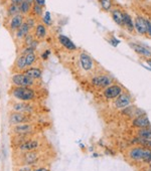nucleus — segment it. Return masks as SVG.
Masks as SVG:
<instances>
[{"label": "nucleus", "mask_w": 151, "mask_h": 171, "mask_svg": "<svg viewBox=\"0 0 151 171\" xmlns=\"http://www.w3.org/2000/svg\"><path fill=\"white\" fill-rule=\"evenodd\" d=\"M9 94L14 99L22 102L34 101L36 98V91L33 88H28V87L12 86L9 91Z\"/></svg>", "instance_id": "nucleus-1"}, {"label": "nucleus", "mask_w": 151, "mask_h": 171, "mask_svg": "<svg viewBox=\"0 0 151 171\" xmlns=\"http://www.w3.org/2000/svg\"><path fill=\"white\" fill-rule=\"evenodd\" d=\"M10 82L12 86L17 87H28V88H33L36 86V81L32 77L26 76L23 72H16L13 74L10 77Z\"/></svg>", "instance_id": "nucleus-2"}, {"label": "nucleus", "mask_w": 151, "mask_h": 171, "mask_svg": "<svg viewBox=\"0 0 151 171\" xmlns=\"http://www.w3.org/2000/svg\"><path fill=\"white\" fill-rule=\"evenodd\" d=\"M130 157L135 161H148L149 162L151 157V150L143 147L134 148L130 152Z\"/></svg>", "instance_id": "nucleus-3"}, {"label": "nucleus", "mask_w": 151, "mask_h": 171, "mask_svg": "<svg viewBox=\"0 0 151 171\" xmlns=\"http://www.w3.org/2000/svg\"><path fill=\"white\" fill-rule=\"evenodd\" d=\"M92 85L98 88H107L113 84V77L107 75H99L92 77Z\"/></svg>", "instance_id": "nucleus-4"}, {"label": "nucleus", "mask_w": 151, "mask_h": 171, "mask_svg": "<svg viewBox=\"0 0 151 171\" xmlns=\"http://www.w3.org/2000/svg\"><path fill=\"white\" fill-rule=\"evenodd\" d=\"M122 88H121L119 85H113L112 84L111 86L107 87L106 89L104 90L103 94H104L105 97L107 99H116L117 97H119L121 94H122Z\"/></svg>", "instance_id": "nucleus-5"}, {"label": "nucleus", "mask_w": 151, "mask_h": 171, "mask_svg": "<svg viewBox=\"0 0 151 171\" xmlns=\"http://www.w3.org/2000/svg\"><path fill=\"white\" fill-rule=\"evenodd\" d=\"M24 16L21 14H17L15 16L11 17L9 20V24H8V30L11 33H15V31L22 25V23L24 22Z\"/></svg>", "instance_id": "nucleus-6"}, {"label": "nucleus", "mask_w": 151, "mask_h": 171, "mask_svg": "<svg viewBox=\"0 0 151 171\" xmlns=\"http://www.w3.org/2000/svg\"><path fill=\"white\" fill-rule=\"evenodd\" d=\"M12 110L13 112H19V113L28 114L33 112L34 107L32 104L27 102H20V103H14L12 105Z\"/></svg>", "instance_id": "nucleus-7"}, {"label": "nucleus", "mask_w": 151, "mask_h": 171, "mask_svg": "<svg viewBox=\"0 0 151 171\" xmlns=\"http://www.w3.org/2000/svg\"><path fill=\"white\" fill-rule=\"evenodd\" d=\"M9 121H10L11 124L13 125H18L22 124V123H27L30 121L29 117L24 113H19V112H13L10 114V117H9Z\"/></svg>", "instance_id": "nucleus-8"}, {"label": "nucleus", "mask_w": 151, "mask_h": 171, "mask_svg": "<svg viewBox=\"0 0 151 171\" xmlns=\"http://www.w3.org/2000/svg\"><path fill=\"white\" fill-rule=\"evenodd\" d=\"M80 63H81V67L84 70L89 72L93 68L94 61L87 52H82L80 54Z\"/></svg>", "instance_id": "nucleus-9"}, {"label": "nucleus", "mask_w": 151, "mask_h": 171, "mask_svg": "<svg viewBox=\"0 0 151 171\" xmlns=\"http://www.w3.org/2000/svg\"><path fill=\"white\" fill-rule=\"evenodd\" d=\"M134 29L139 34L147 33V20L142 16H137L134 20Z\"/></svg>", "instance_id": "nucleus-10"}, {"label": "nucleus", "mask_w": 151, "mask_h": 171, "mask_svg": "<svg viewBox=\"0 0 151 171\" xmlns=\"http://www.w3.org/2000/svg\"><path fill=\"white\" fill-rule=\"evenodd\" d=\"M26 60H25V56L19 54V56L15 60L14 63L12 65V72L14 74L16 72H23L24 70H26Z\"/></svg>", "instance_id": "nucleus-11"}, {"label": "nucleus", "mask_w": 151, "mask_h": 171, "mask_svg": "<svg viewBox=\"0 0 151 171\" xmlns=\"http://www.w3.org/2000/svg\"><path fill=\"white\" fill-rule=\"evenodd\" d=\"M131 104V97L127 93H122L119 97L116 98L115 101V107L117 109H122L125 107L129 106Z\"/></svg>", "instance_id": "nucleus-12"}, {"label": "nucleus", "mask_w": 151, "mask_h": 171, "mask_svg": "<svg viewBox=\"0 0 151 171\" xmlns=\"http://www.w3.org/2000/svg\"><path fill=\"white\" fill-rule=\"evenodd\" d=\"M58 40H59V42L61 43V45H63V46L65 47V49H67L68 51H73L77 49V45H76L67 35H65V34H59L58 36Z\"/></svg>", "instance_id": "nucleus-13"}, {"label": "nucleus", "mask_w": 151, "mask_h": 171, "mask_svg": "<svg viewBox=\"0 0 151 171\" xmlns=\"http://www.w3.org/2000/svg\"><path fill=\"white\" fill-rule=\"evenodd\" d=\"M47 29L44 24L40 23V22L36 24V26L34 27V34H33L35 39L43 40L47 37Z\"/></svg>", "instance_id": "nucleus-14"}, {"label": "nucleus", "mask_w": 151, "mask_h": 171, "mask_svg": "<svg viewBox=\"0 0 151 171\" xmlns=\"http://www.w3.org/2000/svg\"><path fill=\"white\" fill-rule=\"evenodd\" d=\"M23 74H25L26 76L32 77L35 81H40L42 77V70L40 68L36 67H29L26 68V70H24Z\"/></svg>", "instance_id": "nucleus-15"}, {"label": "nucleus", "mask_w": 151, "mask_h": 171, "mask_svg": "<svg viewBox=\"0 0 151 171\" xmlns=\"http://www.w3.org/2000/svg\"><path fill=\"white\" fill-rule=\"evenodd\" d=\"M32 130V126L30 124H27V123H24V124H18L15 125L14 128H13V131L15 132L18 135H24V134H29Z\"/></svg>", "instance_id": "nucleus-16"}, {"label": "nucleus", "mask_w": 151, "mask_h": 171, "mask_svg": "<svg viewBox=\"0 0 151 171\" xmlns=\"http://www.w3.org/2000/svg\"><path fill=\"white\" fill-rule=\"evenodd\" d=\"M133 125L135 127H138V128H146V127L150 126V121L147 118V116L145 115H141L138 116L134 121H133Z\"/></svg>", "instance_id": "nucleus-17"}, {"label": "nucleus", "mask_w": 151, "mask_h": 171, "mask_svg": "<svg viewBox=\"0 0 151 171\" xmlns=\"http://www.w3.org/2000/svg\"><path fill=\"white\" fill-rule=\"evenodd\" d=\"M28 33H30V28L27 26V24L25 22H23L22 25L15 31V37H16L17 40H23V38Z\"/></svg>", "instance_id": "nucleus-18"}, {"label": "nucleus", "mask_w": 151, "mask_h": 171, "mask_svg": "<svg viewBox=\"0 0 151 171\" xmlns=\"http://www.w3.org/2000/svg\"><path fill=\"white\" fill-rule=\"evenodd\" d=\"M38 147V142L35 140H27L19 145V149L21 151H32Z\"/></svg>", "instance_id": "nucleus-19"}, {"label": "nucleus", "mask_w": 151, "mask_h": 171, "mask_svg": "<svg viewBox=\"0 0 151 171\" xmlns=\"http://www.w3.org/2000/svg\"><path fill=\"white\" fill-rule=\"evenodd\" d=\"M130 46H131V49H134L135 52H137L140 56H143L145 58H151V51H148L147 49H145L144 46L135 44V43H130Z\"/></svg>", "instance_id": "nucleus-20"}, {"label": "nucleus", "mask_w": 151, "mask_h": 171, "mask_svg": "<svg viewBox=\"0 0 151 171\" xmlns=\"http://www.w3.org/2000/svg\"><path fill=\"white\" fill-rule=\"evenodd\" d=\"M112 17H113L114 21L118 24V25H124V16H123V11L120 9H113L111 11Z\"/></svg>", "instance_id": "nucleus-21"}, {"label": "nucleus", "mask_w": 151, "mask_h": 171, "mask_svg": "<svg viewBox=\"0 0 151 171\" xmlns=\"http://www.w3.org/2000/svg\"><path fill=\"white\" fill-rule=\"evenodd\" d=\"M31 8H32V4L28 3V2L23 0L19 4V13L21 15H23V16H25V15H27L28 13L31 12Z\"/></svg>", "instance_id": "nucleus-22"}, {"label": "nucleus", "mask_w": 151, "mask_h": 171, "mask_svg": "<svg viewBox=\"0 0 151 171\" xmlns=\"http://www.w3.org/2000/svg\"><path fill=\"white\" fill-rule=\"evenodd\" d=\"M17 14H20L19 13V5L10 3L7 7V16L11 18Z\"/></svg>", "instance_id": "nucleus-23"}, {"label": "nucleus", "mask_w": 151, "mask_h": 171, "mask_svg": "<svg viewBox=\"0 0 151 171\" xmlns=\"http://www.w3.org/2000/svg\"><path fill=\"white\" fill-rule=\"evenodd\" d=\"M123 16H124V25H126V27H127V29L129 31H133L134 30V22L132 21L131 16L126 12H123Z\"/></svg>", "instance_id": "nucleus-24"}, {"label": "nucleus", "mask_w": 151, "mask_h": 171, "mask_svg": "<svg viewBox=\"0 0 151 171\" xmlns=\"http://www.w3.org/2000/svg\"><path fill=\"white\" fill-rule=\"evenodd\" d=\"M25 60H26L27 68L33 67L36 63V61H37V56H36L35 52H32V53H29L27 56H25Z\"/></svg>", "instance_id": "nucleus-25"}, {"label": "nucleus", "mask_w": 151, "mask_h": 171, "mask_svg": "<svg viewBox=\"0 0 151 171\" xmlns=\"http://www.w3.org/2000/svg\"><path fill=\"white\" fill-rule=\"evenodd\" d=\"M31 13L34 17H42L43 15V7L36 3H33L32 8H31Z\"/></svg>", "instance_id": "nucleus-26"}, {"label": "nucleus", "mask_w": 151, "mask_h": 171, "mask_svg": "<svg viewBox=\"0 0 151 171\" xmlns=\"http://www.w3.org/2000/svg\"><path fill=\"white\" fill-rule=\"evenodd\" d=\"M101 8L105 11H110L112 9L113 3H112V0H98Z\"/></svg>", "instance_id": "nucleus-27"}, {"label": "nucleus", "mask_w": 151, "mask_h": 171, "mask_svg": "<svg viewBox=\"0 0 151 171\" xmlns=\"http://www.w3.org/2000/svg\"><path fill=\"white\" fill-rule=\"evenodd\" d=\"M36 160H37V154L33 151H29V153H27L25 156V162L27 164H33Z\"/></svg>", "instance_id": "nucleus-28"}, {"label": "nucleus", "mask_w": 151, "mask_h": 171, "mask_svg": "<svg viewBox=\"0 0 151 171\" xmlns=\"http://www.w3.org/2000/svg\"><path fill=\"white\" fill-rule=\"evenodd\" d=\"M138 134H139V136H140L141 138L150 139L151 140V128H148V127H146V128H142L140 131L138 132Z\"/></svg>", "instance_id": "nucleus-29"}, {"label": "nucleus", "mask_w": 151, "mask_h": 171, "mask_svg": "<svg viewBox=\"0 0 151 171\" xmlns=\"http://www.w3.org/2000/svg\"><path fill=\"white\" fill-rule=\"evenodd\" d=\"M42 23L44 25L50 26L52 24V15H50L49 11H45L44 14L42 15Z\"/></svg>", "instance_id": "nucleus-30"}, {"label": "nucleus", "mask_w": 151, "mask_h": 171, "mask_svg": "<svg viewBox=\"0 0 151 171\" xmlns=\"http://www.w3.org/2000/svg\"><path fill=\"white\" fill-rule=\"evenodd\" d=\"M24 22L27 24V26L30 28V30L31 29H34V27L36 26V18L34 17V16H28V17H26L24 19Z\"/></svg>", "instance_id": "nucleus-31"}, {"label": "nucleus", "mask_w": 151, "mask_h": 171, "mask_svg": "<svg viewBox=\"0 0 151 171\" xmlns=\"http://www.w3.org/2000/svg\"><path fill=\"white\" fill-rule=\"evenodd\" d=\"M35 39V37H34V35H32V34H30V33H28L26 36L23 38V44H24V46H29V45L31 44V42H33V40Z\"/></svg>", "instance_id": "nucleus-32"}, {"label": "nucleus", "mask_w": 151, "mask_h": 171, "mask_svg": "<svg viewBox=\"0 0 151 171\" xmlns=\"http://www.w3.org/2000/svg\"><path fill=\"white\" fill-rule=\"evenodd\" d=\"M137 143H139L140 145L144 146L145 148H151V140L150 139H144V138H140V139H137Z\"/></svg>", "instance_id": "nucleus-33"}, {"label": "nucleus", "mask_w": 151, "mask_h": 171, "mask_svg": "<svg viewBox=\"0 0 151 171\" xmlns=\"http://www.w3.org/2000/svg\"><path fill=\"white\" fill-rule=\"evenodd\" d=\"M32 52H35V49H31L30 46H24L23 49L20 51V54H22V56H27V54L32 53Z\"/></svg>", "instance_id": "nucleus-34"}, {"label": "nucleus", "mask_w": 151, "mask_h": 171, "mask_svg": "<svg viewBox=\"0 0 151 171\" xmlns=\"http://www.w3.org/2000/svg\"><path fill=\"white\" fill-rule=\"evenodd\" d=\"M49 56H50V51H49V49H47V51H44L42 54H40V56H42V58L43 61H47V58H49Z\"/></svg>", "instance_id": "nucleus-35"}, {"label": "nucleus", "mask_w": 151, "mask_h": 171, "mask_svg": "<svg viewBox=\"0 0 151 171\" xmlns=\"http://www.w3.org/2000/svg\"><path fill=\"white\" fill-rule=\"evenodd\" d=\"M109 42L111 43V45H113V46H117V45L119 44V43H120V40L119 39H117V38L115 37V36H113V37L111 38V39L109 40Z\"/></svg>", "instance_id": "nucleus-36"}, {"label": "nucleus", "mask_w": 151, "mask_h": 171, "mask_svg": "<svg viewBox=\"0 0 151 171\" xmlns=\"http://www.w3.org/2000/svg\"><path fill=\"white\" fill-rule=\"evenodd\" d=\"M38 44H40V40L34 39L33 42H31V44L29 45V46H30L31 49H37V46H38Z\"/></svg>", "instance_id": "nucleus-37"}, {"label": "nucleus", "mask_w": 151, "mask_h": 171, "mask_svg": "<svg viewBox=\"0 0 151 171\" xmlns=\"http://www.w3.org/2000/svg\"><path fill=\"white\" fill-rule=\"evenodd\" d=\"M34 3L38 4V5L42 6V7H44L45 6V0H34Z\"/></svg>", "instance_id": "nucleus-38"}, {"label": "nucleus", "mask_w": 151, "mask_h": 171, "mask_svg": "<svg viewBox=\"0 0 151 171\" xmlns=\"http://www.w3.org/2000/svg\"><path fill=\"white\" fill-rule=\"evenodd\" d=\"M147 33L149 34V36L151 37V22L149 20H147Z\"/></svg>", "instance_id": "nucleus-39"}, {"label": "nucleus", "mask_w": 151, "mask_h": 171, "mask_svg": "<svg viewBox=\"0 0 151 171\" xmlns=\"http://www.w3.org/2000/svg\"><path fill=\"white\" fill-rule=\"evenodd\" d=\"M23 1V0H10V3H13V4H17V5H19L21 2Z\"/></svg>", "instance_id": "nucleus-40"}, {"label": "nucleus", "mask_w": 151, "mask_h": 171, "mask_svg": "<svg viewBox=\"0 0 151 171\" xmlns=\"http://www.w3.org/2000/svg\"><path fill=\"white\" fill-rule=\"evenodd\" d=\"M18 171H31V169L29 167H22V168H20Z\"/></svg>", "instance_id": "nucleus-41"}, {"label": "nucleus", "mask_w": 151, "mask_h": 171, "mask_svg": "<svg viewBox=\"0 0 151 171\" xmlns=\"http://www.w3.org/2000/svg\"><path fill=\"white\" fill-rule=\"evenodd\" d=\"M32 171H49L47 169V168H44V167H40V168H37V169H34Z\"/></svg>", "instance_id": "nucleus-42"}, {"label": "nucleus", "mask_w": 151, "mask_h": 171, "mask_svg": "<svg viewBox=\"0 0 151 171\" xmlns=\"http://www.w3.org/2000/svg\"><path fill=\"white\" fill-rule=\"evenodd\" d=\"M24 1L28 2V3H30V4H33L34 3V0H24Z\"/></svg>", "instance_id": "nucleus-43"}, {"label": "nucleus", "mask_w": 151, "mask_h": 171, "mask_svg": "<svg viewBox=\"0 0 151 171\" xmlns=\"http://www.w3.org/2000/svg\"><path fill=\"white\" fill-rule=\"evenodd\" d=\"M146 63H147L148 65H149L150 67H151V60H147V61H146Z\"/></svg>", "instance_id": "nucleus-44"}, {"label": "nucleus", "mask_w": 151, "mask_h": 171, "mask_svg": "<svg viewBox=\"0 0 151 171\" xmlns=\"http://www.w3.org/2000/svg\"><path fill=\"white\" fill-rule=\"evenodd\" d=\"M2 1H3V2H6V1H8V0H2Z\"/></svg>", "instance_id": "nucleus-45"}, {"label": "nucleus", "mask_w": 151, "mask_h": 171, "mask_svg": "<svg viewBox=\"0 0 151 171\" xmlns=\"http://www.w3.org/2000/svg\"><path fill=\"white\" fill-rule=\"evenodd\" d=\"M150 166H151V162H150Z\"/></svg>", "instance_id": "nucleus-46"}, {"label": "nucleus", "mask_w": 151, "mask_h": 171, "mask_svg": "<svg viewBox=\"0 0 151 171\" xmlns=\"http://www.w3.org/2000/svg\"><path fill=\"white\" fill-rule=\"evenodd\" d=\"M149 171H151V170H149Z\"/></svg>", "instance_id": "nucleus-47"}]
</instances>
